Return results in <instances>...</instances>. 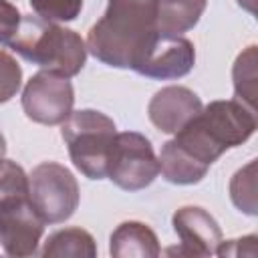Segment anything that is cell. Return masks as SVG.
<instances>
[{
	"instance_id": "1",
	"label": "cell",
	"mask_w": 258,
	"mask_h": 258,
	"mask_svg": "<svg viewBox=\"0 0 258 258\" xmlns=\"http://www.w3.org/2000/svg\"><path fill=\"white\" fill-rule=\"evenodd\" d=\"M256 131V115L238 99L212 101L171 139L181 153L208 167L230 147H238Z\"/></svg>"
},
{
	"instance_id": "2",
	"label": "cell",
	"mask_w": 258,
	"mask_h": 258,
	"mask_svg": "<svg viewBox=\"0 0 258 258\" xmlns=\"http://www.w3.org/2000/svg\"><path fill=\"white\" fill-rule=\"evenodd\" d=\"M155 30V0H109L105 14L89 28L87 50L107 67L129 69Z\"/></svg>"
},
{
	"instance_id": "3",
	"label": "cell",
	"mask_w": 258,
	"mask_h": 258,
	"mask_svg": "<svg viewBox=\"0 0 258 258\" xmlns=\"http://www.w3.org/2000/svg\"><path fill=\"white\" fill-rule=\"evenodd\" d=\"M44 222L32 206L26 171L10 159H0V246L8 256L38 254Z\"/></svg>"
},
{
	"instance_id": "4",
	"label": "cell",
	"mask_w": 258,
	"mask_h": 258,
	"mask_svg": "<svg viewBox=\"0 0 258 258\" xmlns=\"http://www.w3.org/2000/svg\"><path fill=\"white\" fill-rule=\"evenodd\" d=\"M24 60L60 77H75L87 60V44L71 28L40 16H22L20 28L8 44Z\"/></svg>"
},
{
	"instance_id": "5",
	"label": "cell",
	"mask_w": 258,
	"mask_h": 258,
	"mask_svg": "<svg viewBox=\"0 0 258 258\" xmlns=\"http://www.w3.org/2000/svg\"><path fill=\"white\" fill-rule=\"evenodd\" d=\"M60 135L69 147L71 161L85 177H107L109 155L117 135L111 117L95 109L73 111L60 123Z\"/></svg>"
},
{
	"instance_id": "6",
	"label": "cell",
	"mask_w": 258,
	"mask_h": 258,
	"mask_svg": "<svg viewBox=\"0 0 258 258\" xmlns=\"http://www.w3.org/2000/svg\"><path fill=\"white\" fill-rule=\"evenodd\" d=\"M30 200L44 224L67 222L79 206V183L69 167L56 161L38 163L30 175Z\"/></svg>"
},
{
	"instance_id": "7",
	"label": "cell",
	"mask_w": 258,
	"mask_h": 258,
	"mask_svg": "<svg viewBox=\"0 0 258 258\" xmlns=\"http://www.w3.org/2000/svg\"><path fill=\"white\" fill-rule=\"evenodd\" d=\"M159 173L151 141L137 131H123L115 135L107 177L125 191H139L153 183Z\"/></svg>"
},
{
	"instance_id": "8",
	"label": "cell",
	"mask_w": 258,
	"mask_h": 258,
	"mask_svg": "<svg viewBox=\"0 0 258 258\" xmlns=\"http://www.w3.org/2000/svg\"><path fill=\"white\" fill-rule=\"evenodd\" d=\"M196 64V48L181 34H165L155 30L131 60L135 73L147 79L173 81L185 77Z\"/></svg>"
},
{
	"instance_id": "9",
	"label": "cell",
	"mask_w": 258,
	"mask_h": 258,
	"mask_svg": "<svg viewBox=\"0 0 258 258\" xmlns=\"http://www.w3.org/2000/svg\"><path fill=\"white\" fill-rule=\"evenodd\" d=\"M75 105V91L67 77L50 71L32 75L22 91V109L28 119L40 125H60Z\"/></svg>"
},
{
	"instance_id": "10",
	"label": "cell",
	"mask_w": 258,
	"mask_h": 258,
	"mask_svg": "<svg viewBox=\"0 0 258 258\" xmlns=\"http://www.w3.org/2000/svg\"><path fill=\"white\" fill-rule=\"evenodd\" d=\"M179 246L165 250V254L177 256H212L222 242V230L218 222L200 206H183L171 216Z\"/></svg>"
},
{
	"instance_id": "11",
	"label": "cell",
	"mask_w": 258,
	"mask_h": 258,
	"mask_svg": "<svg viewBox=\"0 0 258 258\" xmlns=\"http://www.w3.org/2000/svg\"><path fill=\"white\" fill-rule=\"evenodd\" d=\"M202 107L204 105L200 97L191 89L181 85H169L159 89L151 97L147 105V115L159 131L175 135L202 111Z\"/></svg>"
},
{
	"instance_id": "12",
	"label": "cell",
	"mask_w": 258,
	"mask_h": 258,
	"mask_svg": "<svg viewBox=\"0 0 258 258\" xmlns=\"http://www.w3.org/2000/svg\"><path fill=\"white\" fill-rule=\"evenodd\" d=\"M109 252L115 258H155L161 254L155 232L143 222H121L109 240Z\"/></svg>"
},
{
	"instance_id": "13",
	"label": "cell",
	"mask_w": 258,
	"mask_h": 258,
	"mask_svg": "<svg viewBox=\"0 0 258 258\" xmlns=\"http://www.w3.org/2000/svg\"><path fill=\"white\" fill-rule=\"evenodd\" d=\"M208 0H155V28L165 34H181L191 30Z\"/></svg>"
},
{
	"instance_id": "14",
	"label": "cell",
	"mask_w": 258,
	"mask_h": 258,
	"mask_svg": "<svg viewBox=\"0 0 258 258\" xmlns=\"http://www.w3.org/2000/svg\"><path fill=\"white\" fill-rule=\"evenodd\" d=\"M44 258H95V238L83 228H64L50 234L40 250Z\"/></svg>"
},
{
	"instance_id": "15",
	"label": "cell",
	"mask_w": 258,
	"mask_h": 258,
	"mask_svg": "<svg viewBox=\"0 0 258 258\" xmlns=\"http://www.w3.org/2000/svg\"><path fill=\"white\" fill-rule=\"evenodd\" d=\"M256 46L250 44L244 52L238 54L234 67H232V81H234V93L240 103H244L248 109L254 111V99H256Z\"/></svg>"
},
{
	"instance_id": "16",
	"label": "cell",
	"mask_w": 258,
	"mask_h": 258,
	"mask_svg": "<svg viewBox=\"0 0 258 258\" xmlns=\"http://www.w3.org/2000/svg\"><path fill=\"white\" fill-rule=\"evenodd\" d=\"M230 198L232 204L248 214L256 216L258 214V204H256V159L248 161L242 169H238L232 179H230Z\"/></svg>"
},
{
	"instance_id": "17",
	"label": "cell",
	"mask_w": 258,
	"mask_h": 258,
	"mask_svg": "<svg viewBox=\"0 0 258 258\" xmlns=\"http://www.w3.org/2000/svg\"><path fill=\"white\" fill-rule=\"evenodd\" d=\"M36 16L50 22H71L81 14L83 0H28Z\"/></svg>"
},
{
	"instance_id": "18",
	"label": "cell",
	"mask_w": 258,
	"mask_h": 258,
	"mask_svg": "<svg viewBox=\"0 0 258 258\" xmlns=\"http://www.w3.org/2000/svg\"><path fill=\"white\" fill-rule=\"evenodd\" d=\"M22 85V69L16 58L0 50V105L10 101Z\"/></svg>"
},
{
	"instance_id": "19",
	"label": "cell",
	"mask_w": 258,
	"mask_h": 258,
	"mask_svg": "<svg viewBox=\"0 0 258 258\" xmlns=\"http://www.w3.org/2000/svg\"><path fill=\"white\" fill-rule=\"evenodd\" d=\"M22 22L20 10L8 0H0V44H10Z\"/></svg>"
},
{
	"instance_id": "20",
	"label": "cell",
	"mask_w": 258,
	"mask_h": 258,
	"mask_svg": "<svg viewBox=\"0 0 258 258\" xmlns=\"http://www.w3.org/2000/svg\"><path fill=\"white\" fill-rule=\"evenodd\" d=\"M254 2H256V0H238V4H240L242 8H246L248 12H252V14H254Z\"/></svg>"
},
{
	"instance_id": "21",
	"label": "cell",
	"mask_w": 258,
	"mask_h": 258,
	"mask_svg": "<svg viewBox=\"0 0 258 258\" xmlns=\"http://www.w3.org/2000/svg\"><path fill=\"white\" fill-rule=\"evenodd\" d=\"M4 153H6V139H4V135L0 133V159L4 157Z\"/></svg>"
}]
</instances>
